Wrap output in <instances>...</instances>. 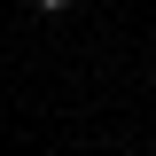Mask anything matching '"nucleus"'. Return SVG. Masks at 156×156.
<instances>
[{
  "label": "nucleus",
  "mask_w": 156,
  "mask_h": 156,
  "mask_svg": "<svg viewBox=\"0 0 156 156\" xmlns=\"http://www.w3.org/2000/svg\"><path fill=\"white\" fill-rule=\"evenodd\" d=\"M31 8H78V0H31Z\"/></svg>",
  "instance_id": "obj_1"
}]
</instances>
